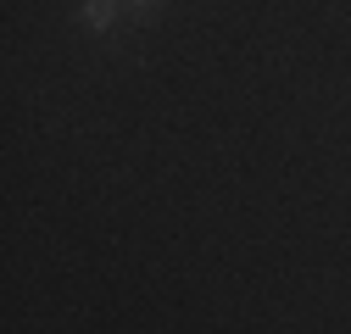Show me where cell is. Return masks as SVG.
<instances>
[{
  "mask_svg": "<svg viewBox=\"0 0 351 334\" xmlns=\"http://www.w3.org/2000/svg\"><path fill=\"white\" fill-rule=\"evenodd\" d=\"M112 17H117V0H84V23L90 28H112Z\"/></svg>",
  "mask_w": 351,
  "mask_h": 334,
  "instance_id": "6da1fadb",
  "label": "cell"
},
{
  "mask_svg": "<svg viewBox=\"0 0 351 334\" xmlns=\"http://www.w3.org/2000/svg\"><path fill=\"white\" fill-rule=\"evenodd\" d=\"M128 6H145V12H151V6H156V0H128Z\"/></svg>",
  "mask_w": 351,
  "mask_h": 334,
  "instance_id": "7a4b0ae2",
  "label": "cell"
}]
</instances>
